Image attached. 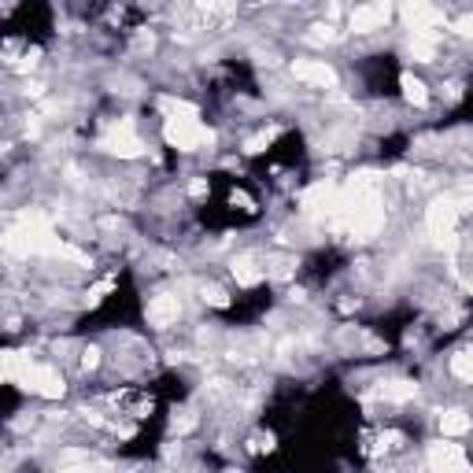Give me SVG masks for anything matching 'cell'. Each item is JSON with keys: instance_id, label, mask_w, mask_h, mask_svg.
<instances>
[{"instance_id": "obj_3", "label": "cell", "mask_w": 473, "mask_h": 473, "mask_svg": "<svg viewBox=\"0 0 473 473\" xmlns=\"http://www.w3.org/2000/svg\"><path fill=\"white\" fill-rule=\"evenodd\" d=\"M22 385L30 388V392H37V396H45V400H59L63 396V377H59V370H52V366H37V362H30L22 370Z\"/></svg>"}, {"instance_id": "obj_10", "label": "cell", "mask_w": 473, "mask_h": 473, "mask_svg": "<svg viewBox=\"0 0 473 473\" xmlns=\"http://www.w3.org/2000/svg\"><path fill=\"white\" fill-rule=\"evenodd\" d=\"M304 207H307L311 215H325V211H333V207H340L337 189L330 185V181H318L314 189H307V192H304Z\"/></svg>"}, {"instance_id": "obj_20", "label": "cell", "mask_w": 473, "mask_h": 473, "mask_svg": "<svg viewBox=\"0 0 473 473\" xmlns=\"http://www.w3.org/2000/svg\"><path fill=\"white\" fill-rule=\"evenodd\" d=\"M292 267H296L292 259H270V270H267V274H274V278H288V274H292Z\"/></svg>"}, {"instance_id": "obj_9", "label": "cell", "mask_w": 473, "mask_h": 473, "mask_svg": "<svg viewBox=\"0 0 473 473\" xmlns=\"http://www.w3.org/2000/svg\"><path fill=\"white\" fill-rule=\"evenodd\" d=\"M403 19L411 22L414 34H437V26H444V11L429 8V4H407Z\"/></svg>"}, {"instance_id": "obj_19", "label": "cell", "mask_w": 473, "mask_h": 473, "mask_svg": "<svg viewBox=\"0 0 473 473\" xmlns=\"http://www.w3.org/2000/svg\"><path fill=\"white\" fill-rule=\"evenodd\" d=\"M189 429H196V414L192 411H181V414H174V422H170V432H189Z\"/></svg>"}, {"instance_id": "obj_8", "label": "cell", "mask_w": 473, "mask_h": 473, "mask_svg": "<svg viewBox=\"0 0 473 473\" xmlns=\"http://www.w3.org/2000/svg\"><path fill=\"white\" fill-rule=\"evenodd\" d=\"M178 318H181V304H178V296H170V292L152 296V304H148V322L155 325V330H167V325H174Z\"/></svg>"}, {"instance_id": "obj_12", "label": "cell", "mask_w": 473, "mask_h": 473, "mask_svg": "<svg viewBox=\"0 0 473 473\" xmlns=\"http://www.w3.org/2000/svg\"><path fill=\"white\" fill-rule=\"evenodd\" d=\"M233 278L241 285H259L262 278H267V270H259L252 255H241V259H233Z\"/></svg>"}, {"instance_id": "obj_23", "label": "cell", "mask_w": 473, "mask_h": 473, "mask_svg": "<svg viewBox=\"0 0 473 473\" xmlns=\"http://www.w3.org/2000/svg\"><path fill=\"white\" fill-rule=\"evenodd\" d=\"M108 292H111V281H100V285L93 288V292H89V304H93V307H97V304H100V299H104V296H108Z\"/></svg>"}, {"instance_id": "obj_24", "label": "cell", "mask_w": 473, "mask_h": 473, "mask_svg": "<svg viewBox=\"0 0 473 473\" xmlns=\"http://www.w3.org/2000/svg\"><path fill=\"white\" fill-rule=\"evenodd\" d=\"M455 34H463V37H473V15H463V19H455Z\"/></svg>"}, {"instance_id": "obj_18", "label": "cell", "mask_w": 473, "mask_h": 473, "mask_svg": "<svg viewBox=\"0 0 473 473\" xmlns=\"http://www.w3.org/2000/svg\"><path fill=\"white\" fill-rule=\"evenodd\" d=\"M333 37H337L333 26H330V22H318V26H311L307 41H311V45H325V41H333Z\"/></svg>"}, {"instance_id": "obj_7", "label": "cell", "mask_w": 473, "mask_h": 473, "mask_svg": "<svg viewBox=\"0 0 473 473\" xmlns=\"http://www.w3.org/2000/svg\"><path fill=\"white\" fill-rule=\"evenodd\" d=\"M388 19H392V8L388 4H362V8L351 11L348 26H351L355 34H370V30H381Z\"/></svg>"}, {"instance_id": "obj_11", "label": "cell", "mask_w": 473, "mask_h": 473, "mask_svg": "<svg viewBox=\"0 0 473 473\" xmlns=\"http://www.w3.org/2000/svg\"><path fill=\"white\" fill-rule=\"evenodd\" d=\"M414 396H418L414 381H385V385H381V400H388V403H407Z\"/></svg>"}, {"instance_id": "obj_22", "label": "cell", "mask_w": 473, "mask_h": 473, "mask_svg": "<svg viewBox=\"0 0 473 473\" xmlns=\"http://www.w3.org/2000/svg\"><path fill=\"white\" fill-rule=\"evenodd\" d=\"M97 362H100V351L97 348H85L82 351V370H97Z\"/></svg>"}, {"instance_id": "obj_25", "label": "cell", "mask_w": 473, "mask_h": 473, "mask_svg": "<svg viewBox=\"0 0 473 473\" xmlns=\"http://www.w3.org/2000/svg\"><path fill=\"white\" fill-rule=\"evenodd\" d=\"M37 129H41V126H37V118L30 115V122H26V137H37Z\"/></svg>"}, {"instance_id": "obj_15", "label": "cell", "mask_w": 473, "mask_h": 473, "mask_svg": "<svg viewBox=\"0 0 473 473\" xmlns=\"http://www.w3.org/2000/svg\"><path fill=\"white\" fill-rule=\"evenodd\" d=\"M451 374L473 385V348H463V351L455 355V359H451Z\"/></svg>"}, {"instance_id": "obj_16", "label": "cell", "mask_w": 473, "mask_h": 473, "mask_svg": "<svg viewBox=\"0 0 473 473\" xmlns=\"http://www.w3.org/2000/svg\"><path fill=\"white\" fill-rule=\"evenodd\" d=\"M403 97L411 100V104H418V108H422V104L429 100V93H425V82H418L414 74H403Z\"/></svg>"}, {"instance_id": "obj_1", "label": "cell", "mask_w": 473, "mask_h": 473, "mask_svg": "<svg viewBox=\"0 0 473 473\" xmlns=\"http://www.w3.org/2000/svg\"><path fill=\"white\" fill-rule=\"evenodd\" d=\"M163 137L167 144H174L181 152H192L200 144H211V129H207L196 115H170L167 126H163Z\"/></svg>"}, {"instance_id": "obj_13", "label": "cell", "mask_w": 473, "mask_h": 473, "mask_svg": "<svg viewBox=\"0 0 473 473\" xmlns=\"http://www.w3.org/2000/svg\"><path fill=\"white\" fill-rule=\"evenodd\" d=\"M411 59H418V63L437 59V34H414L411 37Z\"/></svg>"}, {"instance_id": "obj_4", "label": "cell", "mask_w": 473, "mask_h": 473, "mask_svg": "<svg viewBox=\"0 0 473 473\" xmlns=\"http://www.w3.org/2000/svg\"><path fill=\"white\" fill-rule=\"evenodd\" d=\"M100 148L104 152H111V155H122V160H137V155L144 152V141L134 134V122H118L111 134H104L100 137Z\"/></svg>"}, {"instance_id": "obj_17", "label": "cell", "mask_w": 473, "mask_h": 473, "mask_svg": "<svg viewBox=\"0 0 473 473\" xmlns=\"http://www.w3.org/2000/svg\"><path fill=\"white\" fill-rule=\"evenodd\" d=\"M200 299H204V304H211V307H230L226 288H218V285H200Z\"/></svg>"}, {"instance_id": "obj_6", "label": "cell", "mask_w": 473, "mask_h": 473, "mask_svg": "<svg viewBox=\"0 0 473 473\" xmlns=\"http://www.w3.org/2000/svg\"><path fill=\"white\" fill-rule=\"evenodd\" d=\"M292 74L299 78V82L318 85V89H333L337 85V71L325 59H299V63H292Z\"/></svg>"}, {"instance_id": "obj_5", "label": "cell", "mask_w": 473, "mask_h": 473, "mask_svg": "<svg viewBox=\"0 0 473 473\" xmlns=\"http://www.w3.org/2000/svg\"><path fill=\"white\" fill-rule=\"evenodd\" d=\"M429 470L432 473H466V455L458 444H432L429 448Z\"/></svg>"}, {"instance_id": "obj_14", "label": "cell", "mask_w": 473, "mask_h": 473, "mask_svg": "<svg viewBox=\"0 0 473 473\" xmlns=\"http://www.w3.org/2000/svg\"><path fill=\"white\" fill-rule=\"evenodd\" d=\"M470 414L466 411H444L440 414V432L444 437H463V432H470Z\"/></svg>"}, {"instance_id": "obj_2", "label": "cell", "mask_w": 473, "mask_h": 473, "mask_svg": "<svg viewBox=\"0 0 473 473\" xmlns=\"http://www.w3.org/2000/svg\"><path fill=\"white\" fill-rule=\"evenodd\" d=\"M458 196H440V200H432L429 207V215H425V226L432 233V241H440V244H455L451 241V230H455V218H458Z\"/></svg>"}, {"instance_id": "obj_26", "label": "cell", "mask_w": 473, "mask_h": 473, "mask_svg": "<svg viewBox=\"0 0 473 473\" xmlns=\"http://www.w3.org/2000/svg\"><path fill=\"white\" fill-rule=\"evenodd\" d=\"M189 192H192V196H204V192H207V185H204V181H192V189H189Z\"/></svg>"}, {"instance_id": "obj_21", "label": "cell", "mask_w": 473, "mask_h": 473, "mask_svg": "<svg viewBox=\"0 0 473 473\" xmlns=\"http://www.w3.org/2000/svg\"><path fill=\"white\" fill-rule=\"evenodd\" d=\"M274 134H278V126H274V129H267V134H259V137H252V141H248V148H244V152H262V148H267V144L274 141Z\"/></svg>"}]
</instances>
